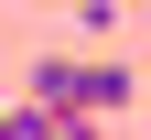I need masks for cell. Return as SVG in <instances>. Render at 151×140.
Returning <instances> with one entry per match:
<instances>
[{
  "label": "cell",
  "instance_id": "1",
  "mask_svg": "<svg viewBox=\"0 0 151 140\" xmlns=\"http://www.w3.org/2000/svg\"><path fill=\"white\" fill-rule=\"evenodd\" d=\"M129 97H140V65H129V54H43L22 108H32V118H86V129H97V118L129 108Z\"/></svg>",
  "mask_w": 151,
  "mask_h": 140
},
{
  "label": "cell",
  "instance_id": "3",
  "mask_svg": "<svg viewBox=\"0 0 151 140\" xmlns=\"http://www.w3.org/2000/svg\"><path fill=\"white\" fill-rule=\"evenodd\" d=\"M119 22H129L119 0H76V32H86V43H119Z\"/></svg>",
  "mask_w": 151,
  "mask_h": 140
},
{
  "label": "cell",
  "instance_id": "2",
  "mask_svg": "<svg viewBox=\"0 0 151 140\" xmlns=\"http://www.w3.org/2000/svg\"><path fill=\"white\" fill-rule=\"evenodd\" d=\"M11 129L22 140H108V129H86V118H32V108H11Z\"/></svg>",
  "mask_w": 151,
  "mask_h": 140
},
{
  "label": "cell",
  "instance_id": "4",
  "mask_svg": "<svg viewBox=\"0 0 151 140\" xmlns=\"http://www.w3.org/2000/svg\"><path fill=\"white\" fill-rule=\"evenodd\" d=\"M0 140H22V129H11V108H0Z\"/></svg>",
  "mask_w": 151,
  "mask_h": 140
}]
</instances>
